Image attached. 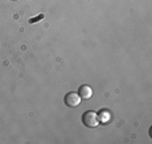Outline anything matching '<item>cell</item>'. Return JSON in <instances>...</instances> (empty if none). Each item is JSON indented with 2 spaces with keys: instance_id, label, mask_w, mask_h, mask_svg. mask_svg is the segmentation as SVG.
I'll return each mask as SVG.
<instances>
[{
  "instance_id": "cell-1",
  "label": "cell",
  "mask_w": 152,
  "mask_h": 144,
  "mask_svg": "<svg viewBox=\"0 0 152 144\" xmlns=\"http://www.w3.org/2000/svg\"><path fill=\"white\" fill-rule=\"evenodd\" d=\"M82 123L85 127L88 128H96L100 124V120H98V115L93 110H86L82 115Z\"/></svg>"
},
{
  "instance_id": "cell-4",
  "label": "cell",
  "mask_w": 152,
  "mask_h": 144,
  "mask_svg": "<svg viewBox=\"0 0 152 144\" xmlns=\"http://www.w3.org/2000/svg\"><path fill=\"white\" fill-rule=\"evenodd\" d=\"M109 118H110V115L108 112H105V110L100 112V115H98V120H100V123H108Z\"/></svg>"
},
{
  "instance_id": "cell-3",
  "label": "cell",
  "mask_w": 152,
  "mask_h": 144,
  "mask_svg": "<svg viewBox=\"0 0 152 144\" xmlns=\"http://www.w3.org/2000/svg\"><path fill=\"white\" fill-rule=\"evenodd\" d=\"M78 96H80L81 98H83V100H89L93 96L92 88H90L89 85H82V86H80V89H78Z\"/></svg>"
},
{
  "instance_id": "cell-2",
  "label": "cell",
  "mask_w": 152,
  "mask_h": 144,
  "mask_svg": "<svg viewBox=\"0 0 152 144\" xmlns=\"http://www.w3.org/2000/svg\"><path fill=\"white\" fill-rule=\"evenodd\" d=\"M81 100L82 98L78 96V93H74V92H70L65 96V104L69 108H77L81 104Z\"/></svg>"
}]
</instances>
